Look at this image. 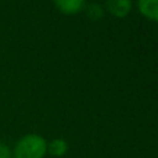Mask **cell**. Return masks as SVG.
Returning a JSON list of instances; mask_svg holds the SVG:
<instances>
[{
  "label": "cell",
  "mask_w": 158,
  "mask_h": 158,
  "mask_svg": "<svg viewBox=\"0 0 158 158\" xmlns=\"http://www.w3.org/2000/svg\"><path fill=\"white\" fill-rule=\"evenodd\" d=\"M104 7L112 15L122 18L126 17L132 10V0H106Z\"/></svg>",
  "instance_id": "obj_2"
},
{
  "label": "cell",
  "mask_w": 158,
  "mask_h": 158,
  "mask_svg": "<svg viewBox=\"0 0 158 158\" xmlns=\"http://www.w3.org/2000/svg\"><path fill=\"white\" fill-rule=\"evenodd\" d=\"M0 158H7V157H0Z\"/></svg>",
  "instance_id": "obj_7"
},
{
  "label": "cell",
  "mask_w": 158,
  "mask_h": 158,
  "mask_svg": "<svg viewBox=\"0 0 158 158\" xmlns=\"http://www.w3.org/2000/svg\"><path fill=\"white\" fill-rule=\"evenodd\" d=\"M56 7L64 14H78L85 7V0H53Z\"/></svg>",
  "instance_id": "obj_3"
},
{
  "label": "cell",
  "mask_w": 158,
  "mask_h": 158,
  "mask_svg": "<svg viewBox=\"0 0 158 158\" xmlns=\"http://www.w3.org/2000/svg\"><path fill=\"white\" fill-rule=\"evenodd\" d=\"M86 14L90 19H100L104 15V7L98 3H90L89 6H86Z\"/></svg>",
  "instance_id": "obj_6"
},
{
  "label": "cell",
  "mask_w": 158,
  "mask_h": 158,
  "mask_svg": "<svg viewBox=\"0 0 158 158\" xmlns=\"http://www.w3.org/2000/svg\"><path fill=\"white\" fill-rule=\"evenodd\" d=\"M68 151V144L64 139H54L50 143H47V153H50L53 157H63Z\"/></svg>",
  "instance_id": "obj_5"
},
{
  "label": "cell",
  "mask_w": 158,
  "mask_h": 158,
  "mask_svg": "<svg viewBox=\"0 0 158 158\" xmlns=\"http://www.w3.org/2000/svg\"><path fill=\"white\" fill-rule=\"evenodd\" d=\"M137 7L146 18L158 21V0H137Z\"/></svg>",
  "instance_id": "obj_4"
},
{
  "label": "cell",
  "mask_w": 158,
  "mask_h": 158,
  "mask_svg": "<svg viewBox=\"0 0 158 158\" xmlns=\"http://www.w3.org/2000/svg\"><path fill=\"white\" fill-rule=\"evenodd\" d=\"M47 153V142L43 136L28 133L15 143L13 150L14 158H43Z\"/></svg>",
  "instance_id": "obj_1"
}]
</instances>
